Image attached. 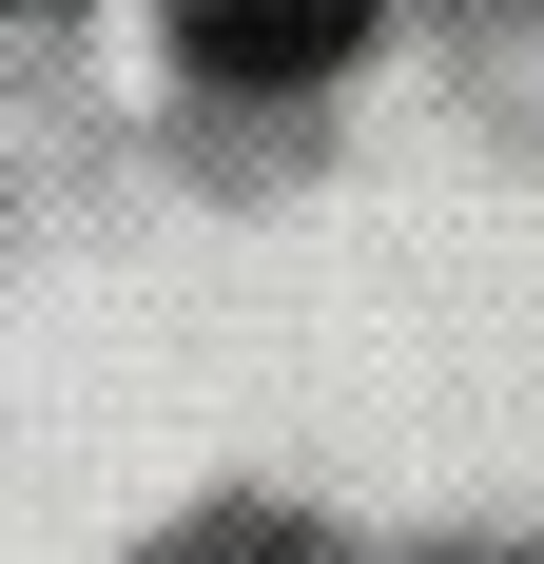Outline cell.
<instances>
[{"label": "cell", "instance_id": "2", "mask_svg": "<svg viewBox=\"0 0 544 564\" xmlns=\"http://www.w3.org/2000/svg\"><path fill=\"white\" fill-rule=\"evenodd\" d=\"M195 564H312V525H272V507H233V525H195Z\"/></svg>", "mask_w": 544, "mask_h": 564}, {"label": "cell", "instance_id": "1", "mask_svg": "<svg viewBox=\"0 0 544 564\" xmlns=\"http://www.w3.org/2000/svg\"><path fill=\"white\" fill-rule=\"evenodd\" d=\"M350 40H370V0H175V58H195V78H233V98L330 78Z\"/></svg>", "mask_w": 544, "mask_h": 564}]
</instances>
